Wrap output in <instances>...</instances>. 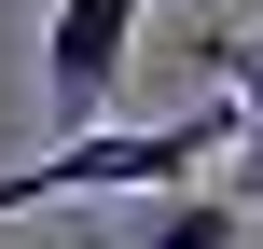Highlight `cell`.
<instances>
[{
  "instance_id": "6da1fadb",
  "label": "cell",
  "mask_w": 263,
  "mask_h": 249,
  "mask_svg": "<svg viewBox=\"0 0 263 249\" xmlns=\"http://www.w3.org/2000/svg\"><path fill=\"white\" fill-rule=\"evenodd\" d=\"M236 97L222 111H194V125H97V139H55L42 166H0V222H28V208H55V194H180L194 166H222L236 152Z\"/></svg>"
},
{
  "instance_id": "7a4b0ae2",
  "label": "cell",
  "mask_w": 263,
  "mask_h": 249,
  "mask_svg": "<svg viewBox=\"0 0 263 249\" xmlns=\"http://www.w3.org/2000/svg\"><path fill=\"white\" fill-rule=\"evenodd\" d=\"M125 55H139V0H55V28H42V83H55V125H83V139H97V111H111Z\"/></svg>"
},
{
  "instance_id": "3957f363",
  "label": "cell",
  "mask_w": 263,
  "mask_h": 249,
  "mask_svg": "<svg viewBox=\"0 0 263 249\" xmlns=\"http://www.w3.org/2000/svg\"><path fill=\"white\" fill-rule=\"evenodd\" d=\"M125 249H250V208H236V194H194V180H180V194H153V208L125 222Z\"/></svg>"
},
{
  "instance_id": "277c9868",
  "label": "cell",
  "mask_w": 263,
  "mask_h": 249,
  "mask_svg": "<svg viewBox=\"0 0 263 249\" xmlns=\"http://www.w3.org/2000/svg\"><path fill=\"white\" fill-rule=\"evenodd\" d=\"M222 83H236V111L263 125V42H222Z\"/></svg>"
},
{
  "instance_id": "5b68a950",
  "label": "cell",
  "mask_w": 263,
  "mask_h": 249,
  "mask_svg": "<svg viewBox=\"0 0 263 249\" xmlns=\"http://www.w3.org/2000/svg\"><path fill=\"white\" fill-rule=\"evenodd\" d=\"M222 166H236V208H263V125H236V152H222Z\"/></svg>"
}]
</instances>
